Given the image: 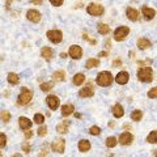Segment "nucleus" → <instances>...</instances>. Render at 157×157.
<instances>
[{
	"instance_id": "39",
	"label": "nucleus",
	"mask_w": 157,
	"mask_h": 157,
	"mask_svg": "<svg viewBox=\"0 0 157 157\" xmlns=\"http://www.w3.org/2000/svg\"><path fill=\"white\" fill-rule=\"evenodd\" d=\"M84 38L86 39V41H89V42L92 43V45H94V43H96V41H94V39H90L89 37H88V36H86V34H84Z\"/></svg>"
},
{
	"instance_id": "35",
	"label": "nucleus",
	"mask_w": 157,
	"mask_h": 157,
	"mask_svg": "<svg viewBox=\"0 0 157 157\" xmlns=\"http://www.w3.org/2000/svg\"><path fill=\"white\" fill-rule=\"evenodd\" d=\"M6 143H7V136L0 132V148H3L6 145Z\"/></svg>"
},
{
	"instance_id": "25",
	"label": "nucleus",
	"mask_w": 157,
	"mask_h": 157,
	"mask_svg": "<svg viewBox=\"0 0 157 157\" xmlns=\"http://www.w3.org/2000/svg\"><path fill=\"white\" fill-rule=\"evenodd\" d=\"M52 77L55 81H63L66 78V73H64V71H56V72H54Z\"/></svg>"
},
{
	"instance_id": "19",
	"label": "nucleus",
	"mask_w": 157,
	"mask_h": 157,
	"mask_svg": "<svg viewBox=\"0 0 157 157\" xmlns=\"http://www.w3.org/2000/svg\"><path fill=\"white\" fill-rule=\"evenodd\" d=\"M72 113H73V105L66 104L62 106V115L63 117H68V115H71Z\"/></svg>"
},
{
	"instance_id": "38",
	"label": "nucleus",
	"mask_w": 157,
	"mask_h": 157,
	"mask_svg": "<svg viewBox=\"0 0 157 157\" xmlns=\"http://www.w3.org/2000/svg\"><path fill=\"white\" fill-rule=\"evenodd\" d=\"M50 3L52 4V6L59 7V6H62V4H63V0H50Z\"/></svg>"
},
{
	"instance_id": "34",
	"label": "nucleus",
	"mask_w": 157,
	"mask_h": 157,
	"mask_svg": "<svg viewBox=\"0 0 157 157\" xmlns=\"http://www.w3.org/2000/svg\"><path fill=\"white\" fill-rule=\"evenodd\" d=\"M0 118H2L4 122H9V119H11V114H9L8 111H3L2 114H0Z\"/></svg>"
},
{
	"instance_id": "30",
	"label": "nucleus",
	"mask_w": 157,
	"mask_h": 157,
	"mask_svg": "<svg viewBox=\"0 0 157 157\" xmlns=\"http://www.w3.org/2000/svg\"><path fill=\"white\" fill-rule=\"evenodd\" d=\"M52 86H54V84H52L51 81H50V82H43V84H41V90H43V92L51 90Z\"/></svg>"
},
{
	"instance_id": "2",
	"label": "nucleus",
	"mask_w": 157,
	"mask_h": 157,
	"mask_svg": "<svg viewBox=\"0 0 157 157\" xmlns=\"http://www.w3.org/2000/svg\"><path fill=\"white\" fill-rule=\"evenodd\" d=\"M113 82V75L110 72L104 71V72H100L97 75V84L101 85V86H109L111 85Z\"/></svg>"
},
{
	"instance_id": "21",
	"label": "nucleus",
	"mask_w": 157,
	"mask_h": 157,
	"mask_svg": "<svg viewBox=\"0 0 157 157\" xmlns=\"http://www.w3.org/2000/svg\"><path fill=\"white\" fill-rule=\"evenodd\" d=\"M84 81H85L84 73H76V75L73 76V84L75 85H81Z\"/></svg>"
},
{
	"instance_id": "41",
	"label": "nucleus",
	"mask_w": 157,
	"mask_h": 157,
	"mask_svg": "<svg viewBox=\"0 0 157 157\" xmlns=\"http://www.w3.org/2000/svg\"><path fill=\"white\" fill-rule=\"evenodd\" d=\"M113 66H114V67H118V66H122V60H118V59H117V60H115L114 63H113Z\"/></svg>"
},
{
	"instance_id": "40",
	"label": "nucleus",
	"mask_w": 157,
	"mask_h": 157,
	"mask_svg": "<svg viewBox=\"0 0 157 157\" xmlns=\"http://www.w3.org/2000/svg\"><path fill=\"white\" fill-rule=\"evenodd\" d=\"M22 151H25V152H30V147H29L28 144H24V145H22Z\"/></svg>"
},
{
	"instance_id": "24",
	"label": "nucleus",
	"mask_w": 157,
	"mask_h": 157,
	"mask_svg": "<svg viewBox=\"0 0 157 157\" xmlns=\"http://www.w3.org/2000/svg\"><path fill=\"white\" fill-rule=\"evenodd\" d=\"M68 126H70V123H68V121H64L63 123L58 124L56 130H58V132H60V134H66V132L68 131Z\"/></svg>"
},
{
	"instance_id": "26",
	"label": "nucleus",
	"mask_w": 157,
	"mask_h": 157,
	"mask_svg": "<svg viewBox=\"0 0 157 157\" xmlns=\"http://www.w3.org/2000/svg\"><path fill=\"white\" fill-rule=\"evenodd\" d=\"M98 64H100V60L98 59H89L86 63H85V67L89 70V68H94V67H97Z\"/></svg>"
},
{
	"instance_id": "14",
	"label": "nucleus",
	"mask_w": 157,
	"mask_h": 157,
	"mask_svg": "<svg viewBox=\"0 0 157 157\" xmlns=\"http://www.w3.org/2000/svg\"><path fill=\"white\" fill-rule=\"evenodd\" d=\"M126 16H127L128 20H131V21H136V20L139 18V12H137L136 9H134V8H127Z\"/></svg>"
},
{
	"instance_id": "5",
	"label": "nucleus",
	"mask_w": 157,
	"mask_h": 157,
	"mask_svg": "<svg viewBox=\"0 0 157 157\" xmlns=\"http://www.w3.org/2000/svg\"><path fill=\"white\" fill-rule=\"evenodd\" d=\"M86 12L89 14H92V16H101V14L104 13V7L100 6V4L92 3L86 7Z\"/></svg>"
},
{
	"instance_id": "4",
	"label": "nucleus",
	"mask_w": 157,
	"mask_h": 157,
	"mask_svg": "<svg viewBox=\"0 0 157 157\" xmlns=\"http://www.w3.org/2000/svg\"><path fill=\"white\" fill-rule=\"evenodd\" d=\"M128 33H130L128 26H119L118 29H115V32H114L115 41H123V39L128 36Z\"/></svg>"
},
{
	"instance_id": "36",
	"label": "nucleus",
	"mask_w": 157,
	"mask_h": 157,
	"mask_svg": "<svg viewBox=\"0 0 157 157\" xmlns=\"http://www.w3.org/2000/svg\"><path fill=\"white\" fill-rule=\"evenodd\" d=\"M148 97L149 98H156L157 97V88H152V89L148 92Z\"/></svg>"
},
{
	"instance_id": "45",
	"label": "nucleus",
	"mask_w": 157,
	"mask_h": 157,
	"mask_svg": "<svg viewBox=\"0 0 157 157\" xmlns=\"http://www.w3.org/2000/svg\"><path fill=\"white\" fill-rule=\"evenodd\" d=\"M60 56H62V58H66V56H67V54H64V52H62V54H60Z\"/></svg>"
},
{
	"instance_id": "33",
	"label": "nucleus",
	"mask_w": 157,
	"mask_h": 157,
	"mask_svg": "<svg viewBox=\"0 0 157 157\" xmlns=\"http://www.w3.org/2000/svg\"><path fill=\"white\" fill-rule=\"evenodd\" d=\"M89 134L94 135V136L100 135V134H101V128H100V127H97V126H93V127H90V130H89Z\"/></svg>"
},
{
	"instance_id": "12",
	"label": "nucleus",
	"mask_w": 157,
	"mask_h": 157,
	"mask_svg": "<svg viewBox=\"0 0 157 157\" xmlns=\"http://www.w3.org/2000/svg\"><path fill=\"white\" fill-rule=\"evenodd\" d=\"M132 140H134V136H132L130 132H123V134L119 136V141H121V144H123V145L131 144Z\"/></svg>"
},
{
	"instance_id": "18",
	"label": "nucleus",
	"mask_w": 157,
	"mask_h": 157,
	"mask_svg": "<svg viewBox=\"0 0 157 157\" xmlns=\"http://www.w3.org/2000/svg\"><path fill=\"white\" fill-rule=\"evenodd\" d=\"M93 88H92V85H88V86H85V88H82V89L78 92V96L80 97H90V96H93Z\"/></svg>"
},
{
	"instance_id": "16",
	"label": "nucleus",
	"mask_w": 157,
	"mask_h": 157,
	"mask_svg": "<svg viewBox=\"0 0 157 157\" xmlns=\"http://www.w3.org/2000/svg\"><path fill=\"white\" fill-rule=\"evenodd\" d=\"M141 11H143V14H144V17L147 18V20H152L155 17V14H156V11L155 9H152V8H149V7H143L141 8Z\"/></svg>"
},
{
	"instance_id": "17",
	"label": "nucleus",
	"mask_w": 157,
	"mask_h": 157,
	"mask_svg": "<svg viewBox=\"0 0 157 157\" xmlns=\"http://www.w3.org/2000/svg\"><path fill=\"white\" fill-rule=\"evenodd\" d=\"M113 114H114L115 118H121L124 115V110H123V107L121 106V104H117L113 106Z\"/></svg>"
},
{
	"instance_id": "7",
	"label": "nucleus",
	"mask_w": 157,
	"mask_h": 157,
	"mask_svg": "<svg viewBox=\"0 0 157 157\" xmlns=\"http://www.w3.org/2000/svg\"><path fill=\"white\" fill-rule=\"evenodd\" d=\"M70 56L72 59H80L82 56V48L80 46H77V45H72L70 47Z\"/></svg>"
},
{
	"instance_id": "43",
	"label": "nucleus",
	"mask_w": 157,
	"mask_h": 157,
	"mask_svg": "<svg viewBox=\"0 0 157 157\" xmlns=\"http://www.w3.org/2000/svg\"><path fill=\"white\" fill-rule=\"evenodd\" d=\"M32 3H34V4H41L42 2H41V0H32Z\"/></svg>"
},
{
	"instance_id": "47",
	"label": "nucleus",
	"mask_w": 157,
	"mask_h": 157,
	"mask_svg": "<svg viewBox=\"0 0 157 157\" xmlns=\"http://www.w3.org/2000/svg\"><path fill=\"white\" fill-rule=\"evenodd\" d=\"M0 157H2V153H0Z\"/></svg>"
},
{
	"instance_id": "6",
	"label": "nucleus",
	"mask_w": 157,
	"mask_h": 157,
	"mask_svg": "<svg viewBox=\"0 0 157 157\" xmlns=\"http://www.w3.org/2000/svg\"><path fill=\"white\" fill-rule=\"evenodd\" d=\"M47 38L50 39L52 43H60L63 39V34L60 30H48L47 32Z\"/></svg>"
},
{
	"instance_id": "3",
	"label": "nucleus",
	"mask_w": 157,
	"mask_h": 157,
	"mask_svg": "<svg viewBox=\"0 0 157 157\" xmlns=\"http://www.w3.org/2000/svg\"><path fill=\"white\" fill-rule=\"evenodd\" d=\"M32 97H33L32 90H30V89H28V88H22V89H21V93H20V96H18L17 102H18L20 105H28L29 102H30Z\"/></svg>"
},
{
	"instance_id": "23",
	"label": "nucleus",
	"mask_w": 157,
	"mask_h": 157,
	"mask_svg": "<svg viewBox=\"0 0 157 157\" xmlns=\"http://www.w3.org/2000/svg\"><path fill=\"white\" fill-rule=\"evenodd\" d=\"M18 81H20V78H18V76L16 75V73H13V72L8 73V82L9 84L16 85V84H18Z\"/></svg>"
},
{
	"instance_id": "27",
	"label": "nucleus",
	"mask_w": 157,
	"mask_h": 157,
	"mask_svg": "<svg viewBox=\"0 0 157 157\" xmlns=\"http://www.w3.org/2000/svg\"><path fill=\"white\" fill-rule=\"evenodd\" d=\"M97 29H98V32H100V34H104V36L109 33V30H110V28L107 26L106 24H98V28Z\"/></svg>"
},
{
	"instance_id": "11",
	"label": "nucleus",
	"mask_w": 157,
	"mask_h": 157,
	"mask_svg": "<svg viewBox=\"0 0 157 157\" xmlns=\"http://www.w3.org/2000/svg\"><path fill=\"white\" fill-rule=\"evenodd\" d=\"M128 78H130L128 73L124 72V71H122V72H119V73L117 75L115 81L118 82V84H121V85H124V84H127V82H128Z\"/></svg>"
},
{
	"instance_id": "10",
	"label": "nucleus",
	"mask_w": 157,
	"mask_h": 157,
	"mask_svg": "<svg viewBox=\"0 0 157 157\" xmlns=\"http://www.w3.org/2000/svg\"><path fill=\"white\" fill-rule=\"evenodd\" d=\"M46 101H47V105L50 106V109H51V110L58 109L59 102H60V100L58 98V96H47Z\"/></svg>"
},
{
	"instance_id": "22",
	"label": "nucleus",
	"mask_w": 157,
	"mask_h": 157,
	"mask_svg": "<svg viewBox=\"0 0 157 157\" xmlns=\"http://www.w3.org/2000/svg\"><path fill=\"white\" fill-rule=\"evenodd\" d=\"M78 149H80L81 152H86L90 149V143L88 140H81L78 141Z\"/></svg>"
},
{
	"instance_id": "28",
	"label": "nucleus",
	"mask_w": 157,
	"mask_h": 157,
	"mask_svg": "<svg viewBox=\"0 0 157 157\" xmlns=\"http://www.w3.org/2000/svg\"><path fill=\"white\" fill-rule=\"evenodd\" d=\"M141 117H143V113H141V110H135V111H132L131 113V119L132 121H140L141 119Z\"/></svg>"
},
{
	"instance_id": "46",
	"label": "nucleus",
	"mask_w": 157,
	"mask_h": 157,
	"mask_svg": "<svg viewBox=\"0 0 157 157\" xmlns=\"http://www.w3.org/2000/svg\"><path fill=\"white\" fill-rule=\"evenodd\" d=\"M12 0H7V7H9V4H11Z\"/></svg>"
},
{
	"instance_id": "13",
	"label": "nucleus",
	"mask_w": 157,
	"mask_h": 157,
	"mask_svg": "<svg viewBox=\"0 0 157 157\" xmlns=\"http://www.w3.org/2000/svg\"><path fill=\"white\" fill-rule=\"evenodd\" d=\"M18 123H20V128L21 130H29L32 127V121L26 117H21L18 119Z\"/></svg>"
},
{
	"instance_id": "20",
	"label": "nucleus",
	"mask_w": 157,
	"mask_h": 157,
	"mask_svg": "<svg viewBox=\"0 0 157 157\" xmlns=\"http://www.w3.org/2000/svg\"><path fill=\"white\" fill-rule=\"evenodd\" d=\"M41 55H42V58H45L46 60H50L52 58V50L50 47H43L41 51Z\"/></svg>"
},
{
	"instance_id": "15",
	"label": "nucleus",
	"mask_w": 157,
	"mask_h": 157,
	"mask_svg": "<svg viewBox=\"0 0 157 157\" xmlns=\"http://www.w3.org/2000/svg\"><path fill=\"white\" fill-rule=\"evenodd\" d=\"M152 46V42L149 39L147 38H139L137 39V47L140 48V50H145V48H148Z\"/></svg>"
},
{
	"instance_id": "1",
	"label": "nucleus",
	"mask_w": 157,
	"mask_h": 157,
	"mask_svg": "<svg viewBox=\"0 0 157 157\" xmlns=\"http://www.w3.org/2000/svg\"><path fill=\"white\" fill-rule=\"evenodd\" d=\"M137 77H139L140 81L144 82H151L153 80V70L151 67H144L140 68L139 72H137Z\"/></svg>"
},
{
	"instance_id": "44",
	"label": "nucleus",
	"mask_w": 157,
	"mask_h": 157,
	"mask_svg": "<svg viewBox=\"0 0 157 157\" xmlns=\"http://www.w3.org/2000/svg\"><path fill=\"white\" fill-rule=\"evenodd\" d=\"M107 55V52L106 51H102V52H100V56H106Z\"/></svg>"
},
{
	"instance_id": "42",
	"label": "nucleus",
	"mask_w": 157,
	"mask_h": 157,
	"mask_svg": "<svg viewBox=\"0 0 157 157\" xmlns=\"http://www.w3.org/2000/svg\"><path fill=\"white\" fill-rule=\"evenodd\" d=\"M32 131H25V137H26V139H29V137H32Z\"/></svg>"
},
{
	"instance_id": "29",
	"label": "nucleus",
	"mask_w": 157,
	"mask_h": 157,
	"mask_svg": "<svg viewBox=\"0 0 157 157\" xmlns=\"http://www.w3.org/2000/svg\"><path fill=\"white\" fill-rule=\"evenodd\" d=\"M156 136H157V132L156 131H152L151 134L148 135V137H147V141L151 144H155L156 143Z\"/></svg>"
},
{
	"instance_id": "9",
	"label": "nucleus",
	"mask_w": 157,
	"mask_h": 157,
	"mask_svg": "<svg viewBox=\"0 0 157 157\" xmlns=\"http://www.w3.org/2000/svg\"><path fill=\"white\" fill-rule=\"evenodd\" d=\"M64 148H66V141L63 139H59L56 141L52 143V151L54 152H58V153H63L64 152Z\"/></svg>"
},
{
	"instance_id": "37",
	"label": "nucleus",
	"mask_w": 157,
	"mask_h": 157,
	"mask_svg": "<svg viewBox=\"0 0 157 157\" xmlns=\"http://www.w3.org/2000/svg\"><path fill=\"white\" fill-rule=\"evenodd\" d=\"M46 134H47V128H46L45 126H42L41 128L38 130V135H39V136H45Z\"/></svg>"
},
{
	"instance_id": "32",
	"label": "nucleus",
	"mask_w": 157,
	"mask_h": 157,
	"mask_svg": "<svg viewBox=\"0 0 157 157\" xmlns=\"http://www.w3.org/2000/svg\"><path fill=\"white\" fill-rule=\"evenodd\" d=\"M34 122L38 124H42L43 122H45V117H43L42 114H36L34 115Z\"/></svg>"
},
{
	"instance_id": "31",
	"label": "nucleus",
	"mask_w": 157,
	"mask_h": 157,
	"mask_svg": "<svg viewBox=\"0 0 157 157\" xmlns=\"http://www.w3.org/2000/svg\"><path fill=\"white\" fill-rule=\"evenodd\" d=\"M106 145L109 147V148H113V147H115V145H117V139H115L114 136L107 137V140H106Z\"/></svg>"
},
{
	"instance_id": "8",
	"label": "nucleus",
	"mask_w": 157,
	"mask_h": 157,
	"mask_svg": "<svg viewBox=\"0 0 157 157\" xmlns=\"http://www.w3.org/2000/svg\"><path fill=\"white\" fill-rule=\"evenodd\" d=\"M26 17L29 21L32 22H39L41 21V13H39L38 11H36V9H29V11L26 12Z\"/></svg>"
}]
</instances>
